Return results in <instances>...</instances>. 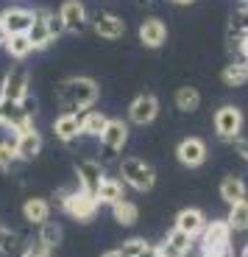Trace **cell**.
Wrapping results in <instances>:
<instances>
[{
    "instance_id": "cell-1",
    "label": "cell",
    "mask_w": 248,
    "mask_h": 257,
    "mask_svg": "<svg viewBox=\"0 0 248 257\" xmlns=\"http://www.w3.org/2000/svg\"><path fill=\"white\" fill-rule=\"evenodd\" d=\"M98 84L87 76H76V78H64L56 87L59 101L64 103V112L73 115H84L87 109H92V103L98 101Z\"/></svg>"
},
{
    "instance_id": "cell-2",
    "label": "cell",
    "mask_w": 248,
    "mask_h": 257,
    "mask_svg": "<svg viewBox=\"0 0 248 257\" xmlns=\"http://www.w3.org/2000/svg\"><path fill=\"white\" fill-rule=\"evenodd\" d=\"M120 179H123V185L134 187V190L148 193L156 185V171L145 160H140V157H126L120 162Z\"/></svg>"
},
{
    "instance_id": "cell-3",
    "label": "cell",
    "mask_w": 248,
    "mask_h": 257,
    "mask_svg": "<svg viewBox=\"0 0 248 257\" xmlns=\"http://www.w3.org/2000/svg\"><path fill=\"white\" fill-rule=\"evenodd\" d=\"M56 201H59L64 215H70L73 221H81V224L84 221H92L98 215V199H92V196H87L81 190H73V193L59 190Z\"/></svg>"
},
{
    "instance_id": "cell-4",
    "label": "cell",
    "mask_w": 248,
    "mask_h": 257,
    "mask_svg": "<svg viewBox=\"0 0 248 257\" xmlns=\"http://www.w3.org/2000/svg\"><path fill=\"white\" fill-rule=\"evenodd\" d=\"M198 238H201V254H229L231 229L226 221H209Z\"/></svg>"
},
{
    "instance_id": "cell-5",
    "label": "cell",
    "mask_w": 248,
    "mask_h": 257,
    "mask_svg": "<svg viewBox=\"0 0 248 257\" xmlns=\"http://www.w3.org/2000/svg\"><path fill=\"white\" fill-rule=\"evenodd\" d=\"M101 143H103V154H101V165H103L106 160H115L123 151V146L128 143V120L109 117L106 128H103V135H101Z\"/></svg>"
},
{
    "instance_id": "cell-6",
    "label": "cell",
    "mask_w": 248,
    "mask_h": 257,
    "mask_svg": "<svg viewBox=\"0 0 248 257\" xmlns=\"http://www.w3.org/2000/svg\"><path fill=\"white\" fill-rule=\"evenodd\" d=\"M212 123H215L217 140H223V143L240 140V132H242V112L237 109V106H231V103H223L220 109L215 112Z\"/></svg>"
},
{
    "instance_id": "cell-7",
    "label": "cell",
    "mask_w": 248,
    "mask_h": 257,
    "mask_svg": "<svg viewBox=\"0 0 248 257\" xmlns=\"http://www.w3.org/2000/svg\"><path fill=\"white\" fill-rule=\"evenodd\" d=\"M159 117V98L153 92H140L128 106V123L134 126H148Z\"/></svg>"
},
{
    "instance_id": "cell-8",
    "label": "cell",
    "mask_w": 248,
    "mask_h": 257,
    "mask_svg": "<svg viewBox=\"0 0 248 257\" xmlns=\"http://www.w3.org/2000/svg\"><path fill=\"white\" fill-rule=\"evenodd\" d=\"M76 176H78V190L87 193V196H92V199L98 196L103 179H106V174H103V165H101L98 160H81V162L76 165Z\"/></svg>"
},
{
    "instance_id": "cell-9",
    "label": "cell",
    "mask_w": 248,
    "mask_h": 257,
    "mask_svg": "<svg viewBox=\"0 0 248 257\" xmlns=\"http://www.w3.org/2000/svg\"><path fill=\"white\" fill-rule=\"evenodd\" d=\"M26 95H28V73L23 67H12L0 81V101L20 103Z\"/></svg>"
},
{
    "instance_id": "cell-10",
    "label": "cell",
    "mask_w": 248,
    "mask_h": 257,
    "mask_svg": "<svg viewBox=\"0 0 248 257\" xmlns=\"http://www.w3.org/2000/svg\"><path fill=\"white\" fill-rule=\"evenodd\" d=\"M59 17L64 23V31L70 34H84L89 26V17H87V6L81 0H64L59 6Z\"/></svg>"
},
{
    "instance_id": "cell-11",
    "label": "cell",
    "mask_w": 248,
    "mask_h": 257,
    "mask_svg": "<svg viewBox=\"0 0 248 257\" xmlns=\"http://www.w3.org/2000/svg\"><path fill=\"white\" fill-rule=\"evenodd\" d=\"M176 160L184 168H201L206 162V143L201 137H184L176 146Z\"/></svg>"
},
{
    "instance_id": "cell-12",
    "label": "cell",
    "mask_w": 248,
    "mask_h": 257,
    "mask_svg": "<svg viewBox=\"0 0 248 257\" xmlns=\"http://www.w3.org/2000/svg\"><path fill=\"white\" fill-rule=\"evenodd\" d=\"M34 23V9H20V6H12L3 12V17H0V28L9 34H28V28H31Z\"/></svg>"
},
{
    "instance_id": "cell-13",
    "label": "cell",
    "mask_w": 248,
    "mask_h": 257,
    "mask_svg": "<svg viewBox=\"0 0 248 257\" xmlns=\"http://www.w3.org/2000/svg\"><path fill=\"white\" fill-rule=\"evenodd\" d=\"M192 246H195V238H190V235H184L173 226L167 232V238L162 240V246H156V249H159L162 257H187L192 251Z\"/></svg>"
},
{
    "instance_id": "cell-14",
    "label": "cell",
    "mask_w": 248,
    "mask_h": 257,
    "mask_svg": "<svg viewBox=\"0 0 248 257\" xmlns=\"http://www.w3.org/2000/svg\"><path fill=\"white\" fill-rule=\"evenodd\" d=\"M176 226L178 232H184V235H190V238H198L201 232H204L206 226V218H204V212L198 210V207H184V210L176 215Z\"/></svg>"
},
{
    "instance_id": "cell-15",
    "label": "cell",
    "mask_w": 248,
    "mask_h": 257,
    "mask_svg": "<svg viewBox=\"0 0 248 257\" xmlns=\"http://www.w3.org/2000/svg\"><path fill=\"white\" fill-rule=\"evenodd\" d=\"M92 31L101 39H120L123 34H126V23H123L120 17H115V14L101 12V14L92 17Z\"/></svg>"
},
{
    "instance_id": "cell-16",
    "label": "cell",
    "mask_w": 248,
    "mask_h": 257,
    "mask_svg": "<svg viewBox=\"0 0 248 257\" xmlns=\"http://www.w3.org/2000/svg\"><path fill=\"white\" fill-rule=\"evenodd\" d=\"M140 42L145 48H162L167 42V26L159 17H148L140 26Z\"/></svg>"
},
{
    "instance_id": "cell-17",
    "label": "cell",
    "mask_w": 248,
    "mask_h": 257,
    "mask_svg": "<svg viewBox=\"0 0 248 257\" xmlns=\"http://www.w3.org/2000/svg\"><path fill=\"white\" fill-rule=\"evenodd\" d=\"M28 42H31L34 51H39V48H48L53 42L51 31H48V12H34V23L31 28H28Z\"/></svg>"
},
{
    "instance_id": "cell-18",
    "label": "cell",
    "mask_w": 248,
    "mask_h": 257,
    "mask_svg": "<svg viewBox=\"0 0 248 257\" xmlns=\"http://www.w3.org/2000/svg\"><path fill=\"white\" fill-rule=\"evenodd\" d=\"M53 135L62 143H73L81 135V115H73V112H62L53 123Z\"/></svg>"
},
{
    "instance_id": "cell-19",
    "label": "cell",
    "mask_w": 248,
    "mask_h": 257,
    "mask_svg": "<svg viewBox=\"0 0 248 257\" xmlns=\"http://www.w3.org/2000/svg\"><path fill=\"white\" fill-rule=\"evenodd\" d=\"M14 146H17V157L23 162H31L39 157V151H42V135H39L37 128H31V132H26V135L14 137Z\"/></svg>"
},
{
    "instance_id": "cell-20",
    "label": "cell",
    "mask_w": 248,
    "mask_h": 257,
    "mask_svg": "<svg viewBox=\"0 0 248 257\" xmlns=\"http://www.w3.org/2000/svg\"><path fill=\"white\" fill-rule=\"evenodd\" d=\"M51 201L48 199H39V196H34V199H26V204H23V218L28 221V224L34 226H42L45 221H51Z\"/></svg>"
},
{
    "instance_id": "cell-21",
    "label": "cell",
    "mask_w": 248,
    "mask_h": 257,
    "mask_svg": "<svg viewBox=\"0 0 248 257\" xmlns=\"http://www.w3.org/2000/svg\"><path fill=\"white\" fill-rule=\"evenodd\" d=\"M98 204H117V201L126 199V185H123V179H112V176H106L101 185V190H98Z\"/></svg>"
},
{
    "instance_id": "cell-22",
    "label": "cell",
    "mask_w": 248,
    "mask_h": 257,
    "mask_svg": "<svg viewBox=\"0 0 248 257\" xmlns=\"http://www.w3.org/2000/svg\"><path fill=\"white\" fill-rule=\"evenodd\" d=\"M245 182L240 179V176H226V179L220 182V199L226 201V204H237V201H245Z\"/></svg>"
},
{
    "instance_id": "cell-23",
    "label": "cell",
    "mask_w": 248,
    "mask_h": 257,
    "mask_svg": "<svg viewBox=\"0 0 248 257\" xmlns=\"http://www.w3.org/2000/svg\"><path fill=\"white\" fill-rule=\"evenodd\" d=\"M106 123H109V117L103 115V112L87 109V112L81 115V135H87V137H101L103 128H106Z\"/></svg>"
},
{
    "instance_id": "cell-24",
    "label": "cell",
    "mask_w": 248,
    "mask_h": 257,
    "mask_svg": "<svg viewBox=\"0 0 248 257\" xmlns=\"http://www.w3.org/2000/svg\"><path fill=\"white\" fill-rule=\"evenodd\" d=\"M242 37H248V6L237 9L229 17V45L237 48V42H240Z\"/></svg>"
},
{
    "instance_id": "cell-25",
    "label": "cell",
    "mask_w": 248,
    "mask_h": 257,
    "mask_svg": "<svg viewBox=\"0 0 248 257\" xmlns=\"http://www.w3.org/2000/svg\"><path fill=\"white\" fill-rule=\"evenodd\" d=\"M112 218H115L120 226H134L137 218H140V210H137L134 201L123 199V201H117V204H112Z\"/></svg>"
},
{
    "instance_id": "cell-26",
    "label": "cell",
    "mask_w": 248,
    "mask_h": 257,
    "mask_svg": "<svg viewBox=\"0 0 248 257\" xmlns=\"http://www.w3.org/2000/svg\"><path fill=\"white\" fill-rule=\"evenodd\" d=\"M173 101H176L178 112H195L198 106H201V92H198L195 87H178Z\"/></svg>"
},
{
    "instance_id": "cell-27",
    "label": "cell",
    "mask_w": 248,
    "mask_h": 257,
    "mask_svg": "<svg viewBox=\"0 0 248 257\" xmlns=\"http://www.w3.org/2000/svg\"><path fill=\"white\" fill-rule=\"evenodd\" d=\"M223 84L226 87H242L248 84V62H231L223 67Z\"/></svg>"
},
{
    "instance_id": "cell-28",
    "label": "cell",
    "mask_w": 248,
    "mask_h": 257,
    "mask_svg": "<svg viewBox=\"0 0 248 257\" xmlns=\"http://www.w3.org/2000/svg\"><path fill=\"white\" fill-rule=\"evenodd\" d=\"M3 45H6L9 56H14V59H26V56L34 53V48H31V42H28L26 34H9Z\"/></svg>"
},
{
    "instance_id": "cell-29",
    "label": "cell",
    "mask_w": 248,
    "mask_h": 257,
    "mask_svg": "<svg viewBox=\"0 0 248 257\" xmlns=\"http://www.w3.org/2000/svg\"><path fill=\"white\" fill-rule=\"evenodd\" d=\"M231 232H245L248 229V199L237 201V204L229 207V218H226Z\"/></svg>"
},
{
    "instance_id": "cell-30",
    "label": "cell",
    "mask_w": 248,
    "mask_h": 257,
    "mask_svg": "<svg viewBox=\"0 0 248 257\" xmlns=\"http://www.w3.org/2000/svg\"><path fill=\"white\" fill-rule=\"evenodd\" d=\"M37 240L42 246H48V249L59 246L62 243V226H59L56 221H45V224L39 226V232H37Z\"/></svg>"
},
{
    "instance_id": "cell-31",
    "label": "cell",
    "mask_w": 248,
    "mask_h": 257,
    "mask_svg": "<svg viewBox=\"0 0 248 257\" xmlns=\"http://www.w3.org/2000/svg\"><path fill=\"white\" fill-rule=\"evenodd\" d=\"M17 146L14 140H0V171H9V168L17 162Z\"/></svg>"
},
{
    "instance_id": "cell-32",
    "label": "cell",
    "mask_w": 248,
    "mask_h": 257,
    "mask_svg": "<svg viewBox=\"0 0 248 257\" xmlns=\"http://www.w3.org/2000/svg\"><path fill=\"white\" fill-rule=\"evenodd\" d=\"M148 246H151V243H148L145 238H128L126 243L120 246V251H123V257H140Z\"/></svg>"
},
{
    "instance_id": "cell-33",
    "label": "cell",
    "mask_w": 248,
    "mask_h": 257,
    "mask_svg": "<svg viewBox=\"0 0 248 257\" xmlns=\"http://www.w3.org/2000/svg\"><path fill=\"white\" fill-rule=\"evenodd\" d=\"M20 249V238L14 235L12 229H6V226H0V251H6V254H12V251Z\"/></svg>"
},
{
    "instance_id": "cell-34",
    "label": "cell",
    "mask_w": 248,
    "mask_h": 257,
    "mask_svg": "<svg viewBox=\"0 0 248 257\" xmlns=\"http://www.w3.org/2000/svg\"><path fill=\"white\" fill-rule=\"evenodd\" d=\"M48 31H51L53 39H59L64 34V23L59 17V12H48Z\"/></svg>"
},
{
    "instance_id": "cell-35",
    "label": "cell",
    "mask_w": 248,
    "mask_h": 257,
    "mask_svg": "<svg viewBox=\"0 0 248 257\" xmlns=\"http://www.w3.org/2000/svg\"><path fill=\"white\" fill-rule=\"evenodd\" d=\"M20 257H51V249H48V246H42L39 240H34L31 246H26V251H23Z\"/></svg>"
},
{
    "instance_id": "cell-36",
    "label": "cell",
    "mask_w": 248,
    "mask_h": 257,
    "mask_svg": "<svg viewBox=\"0 0 248 257\" xmlns=\"http://www.w3.org/2000/svg\"><path fill=\"white\" fill-rule=\"evenodd\" d=\"M20 109H23V115L34 117V115H37V101H34L31 95H26L23 101H20Z\"/></svg>"
},
{
    "instance_id": "cell-37",
    "label": "cell",
    "mask_w": 248,
    "mask_h": 257,
    "mask_svg": "<svg viewBox=\"0 0 248 257\" xmlns=\"http://www.w3.org/2000/svg\"><path fill=\"white\" fill-rule=\"evenodd\" d=\"M234 146H237V154L248 160V137H242V140H234Z\"/></svg>"
},
{
    "instance_id": "cell-38",
    "label": "cell",
    "mask_w": 248,
    "mask_h": 257,
    "mask_svg": "<svg viewBox=\"0 0 248 257\" xmlns=\"http://www.w3.org/2000/svg\"><path fill=\"white\" fill-rule=\"evenodd\" d=\"M237 48H240V53H242V56H245V59H242V62H248V37H242L240 42H237Z\"/></svg>"
},
{
    "instance_id": "cell-39",
    "label": "cell",
    "mask_w": 248,
    "mask_h": 257,
    "mask_svg": "<svg viewBox=\"0 0 248 257\" xmlns=\"http://www.w3.org/2000/svg\"><path fill=\"white\" fill-rule=\"evenodd\" d=\"M140 257H162V254H159V249H156V246H148V249L142 251Z\"/></svg>"
},
{
    "instance_id": "cell-40",
    "label": "cell",
    "mask_w": 248,
    "mask_h": 257,
    "mask_svg": "<svg viewBox=\"0 0 248 257\" xmlns=\"http://www.w3.org/2000/svg\"><path fill=\"white\" fill-rule=\"evenodd\" d=\"M103 257H123V251H120V249H112V251H106Z\"/></svg>"
},
{
    "instance_id": "cell-41",
    "label": "cell",
    "mask_w": 248,
    "mask_h": 257,
    "mask_svg": "<svg viewBox=\"0 0 248 257\" xmlns=\"http://www.w3.org/2000/svg\"><path fill=\"white\" fill-rule=\"evenodd\" d=\"M176 6H190V3H195V0H173Z\"/></svg>"
},
{
    "instance_id": "cell-42",
    "label": "cell",
    "mask_w": 248,
    "mask_h": 257,
    "mask_svg": "<svg viewBox=\"0 0 248 257\" xmlns=\"http://www.w3.org/2000/svg\"><path fill=\"white\" fill-rule=\"evenodd\" d=\"M3 42H6V31H3V28H0V45H3Z\"/></svg>"
},
{
    "instance_id": "cell-43",
    "label": "cell",
    "mask_w": 248,
    "mask_h": 257,
    "mask_svg": "<svg viewBox=\"0 0 248 257\" xmlns=\"http://www.w3.org/2000/svg\"><path fill=\"white\" fill-rule=\"evenodd\" d=\"M242 257H248V246H245V249H242Z\"/></svg>"
},
{
    "instance_id": "cell-44",
    "label": "cell",
    "mask_w": 248,
    "mask_h": 257,
    "mask_svg": "<svg viewBox=\"0 0 248 257\" xmlns=\"http://www.w3.org/2000/svg\"><path fill=\"white\" fill-rule=\"evenodd\" d=\"M140 3H156V0H140Z\"/></svg>"
},
{
    "instance_id": "cell-45",
    "label": "cell",
    "mask_w": 248,
    "mask_h": 257,
    "mask_svg": "<svg viewBox=\"0 0 248 257\" xmlns=\"http://www.w3.org/2000/svg\"><path fill=\"white\" fill-rule=\"evenodd\" d=\"M242 3H245V6H248V0H242Z\"/></svg>"
}]
</instances>
